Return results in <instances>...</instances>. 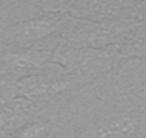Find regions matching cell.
<instances>
[{
  "label": "cell",
  "mask_w": 146,
  "mask_h": 138,
  "mask_svg": "<svg viewBox=\"0 0 146 138\" xmlns=\"http://www.w3.org/2000/svg\"><path fill=\"white\" fill-rule=\"evenodd\" d=\"M53 60L64 74L75 76L85 84H92L117 71L123 63L117 46L109 48H67L54 50Z\"/></svg>",
  "instance_id": "cell-1"
},
{
  "label": "cell",
  "mask_w": 146,
  "mask_h": 138,
  "mask_svg": "<svg viewBox=\"0 0 146 138\" xmlns=\"http://www.w3.org/2000/svg\"><path fill=\"white\" fill-rule=\"evenodd\" d=\"M136 26L130 19L109 20H82L70 17L63 27L59 39L67 48H109L117 46Z\"/></svg>",
  "instance_id": "cell-2"
},
{
  "label": "cell",
  "mask_w": 146,
  "mask_h": 138,
  "mask_svg": "<svg viewBox=\"0 0 146 138\" xmlns=\"http://www.w3.org/2000/svg\"><path fill=\"white\" fill-rule=\"evenodd\" d=\"M40 10L62 13L82 20L130 19L135 2L126 0H42L33 2Z\"/></svg>",
  "instance_id": "cell-3"
},
{
  "label": "cell",
  "mask_w": 146,
  "mask_h": 138,
  "mask_svg": "<svg viewBox=\"0 0 146 138\" xmlns=\"http://www.w3.org/2000/svg\"><path fill=\"white\" fill-rule=\"evenodd\" d=\"M117 48L123 62L146 59V25L136 26Z\"/></svg>",
  "instance_id": "cell-4"
},
{
  "label": "cell",
  "mask_w": 146,
  "mask_h": 138,
  "mask_svg": "<svg viewBox=\"0 0 146 138\" xmlns=\"http://www.w3.org/2000/svg\"><path fill=\"white\" fill-rule=\"evenodd\" d=\"M53 119H36L29 121L15 128L7 138H47L53 132Z\"/></svg>",
  "instance_id": "cell-5"
},
{
  "label": "cell",
  "mask_w": 146,
  "mask_h": 138,
  "mask_svg": "<svg viewBox=\"0 0 146 138\" xmlns=\"http://www.w3.org/2000/svg\"><path fill=\"white\" fill-rule=\"evenodd\" d=\"M130 62H133L135 65H139L142 71L146 72V59H142V60H130Z\"/></svg>",
  "instance_id": "cell-6"
},
{
  "label": "cell",
  "mask_w": 146,
  "mask_h": 138,
  "mask_svg": "<svg viewBox=\"0 0 146 138\" xmlns=\"http://www.w3.org/2000/svg\"><path fill=\"white\" fill-rule=\"evenodd\" d=\"M5 84H6V81L2 78V76H0V91H2L3 89V86H5Z\"/></svg>",
  "instance_id": "cell-7"
},
{
  "label": "cell",
  "mask_w": 146,
  "mask_h": 138,
  "mask_svg": "<svg viewBox=\"0 0 146 138\" xmlns=\"http://www.w3.org/2000/svg\"><path fill=\"white\" fill-rule=\"evenodd\" d=\"M47 138H52V135H50V137H47Z\"/></svg>",
  "instance_id": "cell-8"
}]
</instances>
